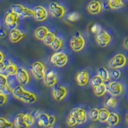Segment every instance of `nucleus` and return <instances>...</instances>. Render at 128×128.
Here are the masks:
<instances>
[{
	"label": "nucleus",
	"mask_w": 128,
	"mask_h": 128,
	"mask_svg": "<svg viewBox=\"0 0 128 128\" xmlns=\"http://www.w3.org/2000/svg\"><path fill=\"white\" fill-rule=\"evenodd\" d=\"M98 74L103 80L104 82H105V83H107L111 80L110 70H108L106 67H100L98 69Z\"/></svg>",
	"instance_id": "nucleus-29"
},
{
	"label": "nucleus",
	"mask_w": 128,
	"mask_h": 128,
	"mask_svg": "<svg viewBox=\"0 0 128 128\" xmlns=\"http://www.w3.org/2000/svg\"><path fill=\"white\" fill-rule=\"evenodd\" d=\"M24 113H19L15 116L14 120V125L16 128H28L24 119Z\"/></svg>",
	"instance_id": "nucleus-26"
},
{
	"label": "nucleus",
	"mask_w": 128,
	"mask_h": 128,
	"mask_svg": "<svg viewBox=\"0 0 128 128\" xmlns=\"http://www.w3.org/2000/svg\"><path fill=\"white\" fill-rule=\"evenodd\" d=\"M96 43L101 48H106L112 43L114 40V36L109 30L102 28L99 34L94 35Z\"/></svg>",
	"instance_id": "nucleus-7"
},
{
	"label": "nucleus",
	"mask_w": 128,
	"mask_h": 128,
	"mask_svg": "<svg viewBox=\"0 0 128 128\" xmlns=\"http://www.w3.org/2000/svg\"><path fill=\"white\" fill-rule=\"evenodd\" d=\"M106 6L112 10H119L126 6L124 0H106Z\"/></svg>",
	"instance_id": "nucleus-20"
},
{
	"label": "nucleus",
	"mask_w": 128,
	"mask_h": 128,
	"mask_svg": "<svg viewBox=\"0 0 128 128\" xmlns=\"http://www.w3.org/2000/svg\"><path fill=\"white\" fill-rule=\"evenodd\" d=\"M48 70L46 64L40 60L34 62L32 63L30 67V71L36 80H42Z\"/></svg>",
	"instance_id": "nucleus-10"
},
{
	"label": "nucleus",
	"mask_w": 128,
	"mask_h": 128,
	"mask_svg": "<svg viewBox=\"0 0 128 128\" xmlns=\"http://www.w3.org/2000/svg\"><path fill=\"white\" fill-rule=\"evenodd\" d=\"M1 27H2V26H1V25H0V28H1Z\"/></svg>",
	"instance_id": "nucleus-47"
},
{
	"label": "nucleus",
	"mask_w": 128,
	"mask_h": 128,
	"mask_svg": "<svg viewBox=\"0 0 128 128\" xmlns=\"http://www.w3.org/2000/svg\"><path fill=\"white\" fill-rule=\"evenodd\" d=\"M88 113L85 108L82 106L74 107L69 112V115L73 116L76 118L78 122V125H83L86 123L88 118Z\"/></svg>",
	"instance_id": "nucleus-11"
},
{
	"label": "nucleus",
	"mask_w": 128,
	"mask_h": 128,
	"mask_svg": "<svg viewBox=\"0 0 128 128\" xmlns=\"http://www.w3.org/2000/svg\"><path fill=\"white\" fill-rule=\"evenodd\" d=\"M57 34H56L54 32L50 30V32H48V34L46 35L44 38L43 39L42 42L47 46H50L51 45L52 42L54 41L55 39L56 36Z\"/></svg>",
	"instance_id": "nucleus-31"
},
{
	"label": "nucleus",
	"mask_w": 128,
	"mask_h": 128,
	"mask_svg": "<svg viewBox=\"0 0 128 128\" xmlns=\"http://www.w3.org/2000/svg\"><path fill=\"white\" fill-rule=\"evenodd\" d=\"M103 128H112V126H106Z\"/></svg>",
	"instance_id": "nucleus-45"
},
{
	"label": "nucleus",
	"mask_w": 128,
	"mask_h": 128,
	"mask_svg": "<svg viewBox=\"0 0 128 128\" xmlns=\"http://www.w3.org/2000/svg\"><path fill=\"white\" fill-rule=\"evenodd\" d=\"M48 8L43 4H38L34 7V18L37 22H44L50 16Z\"/></svg>",
	"instance_id": "nucleus-13"
},
{
	"label": "nucleus",
	"mask_w": 128,
	"mask_h": 128,
	"mask_svg": "<svg viewBox=\"0 0 128 128\" xmlns=\"http://www.w3.org/2000/svg\"><path fill=\"white\" fill-rule=\"evenodd\" d=\"M96 128L94 126H92L90 127V128Z\"/></svg>",
	"instance_id": "nucleus-46"
},
{
	"label": "nucleus",
	"mask_w": 128,
	"mask_h": 128,
	"mask_svg": "<svg viewBox=\"0 0 128 128\" xmlns=\"http://www.w3.org/2000/svg\"><path fill=\"white\" fill-rule=\"evenodd\" d=\"M118 103H119V99L118 97L110 96L104 100V107L108 109H115L118 106Z\"/></svg>",
	"instance_id": "nucleus-24"
},
{
	"label": "nucleus",
	"mask_w": 128,
	"mask_h": 128,
	"mask_svg": "<svg viewBox=\"0 0 128 128\" xmlns=\"http://www.w3.org/2000/svg\"><path fill=\"white\" fill-rule=\"evenodd\" d=\"M10 10L17 15L20 19L34 18V8L26 6L23 4L16 3L13 4Z\"/></svg>",
	"instance_id": "nucleus-5"
},
{
	"label": "nucleus",
	"mask_w": 128,
	"mask_h": 128,
	"mask_svg": "<svg viewBox=\"0 0 128 128\" xmlns=\"http://www.w3.org/2000/svg\"><path fill=\"white\" fill-rule=\"evenodd\" d=\"M102 26L101 24L99 23H94L90 27V31L92 32V34L96 35V34H99V32L102 30Z\"/></svg>",
	"instance_id": "nucleus-38"
},
{
	"label": "nucleus",
	"mask_w": 128,
	"mask_h": 128,
	"mask_svg": "<svg viewBox=\"0 0 128 128\" xmlns=\"http://www.w3.org/2000/svg\"><path fill=\"white\" fill-rule=\"evenodd\" d=\"M11 93L16 99L26 104H34L39 99V95L35 90L26 89L21 84L15 86Z\"/></svg>",
	"instance_id": "nucleus-1"
},
{
	"label": "nucleus",
	"mask_w": 128,
	"mask_h": 128,
	"mask_svg": "<svg viewBox=\"0 0 128 128\" xmlns=\"http://www.w3.org/2000/svg\"><path fill=\"white\" fill-rule=\"evenodd\" d=\"M68 93H69V88L66 84H56L54 87H52V98L54 100L58 102L64 100L66 99L68 96Z\"/></svg>",
	"instance_id": "nucleus-12"
},
{
	"label": "nucleus",
	"mask_w": 128,
	"mask_h": 128,
	"mask_svg": "<svg viewBox=\"0 0 128 128\" xmlns=\"http://www.w3.org/2000/svg\"><path fill=\"white\" fill-rule=\"evenodd\" d=\"M99 109L98 108H94L90 110L88 113V118L92 121L96 122L98 121V115H99Z\"/></svg>",
	"instance_id": "nucleus-34"
},
{
	"label": "nucleus",
	"mask_w": 128,
	"mask_h": 128,
	"mask_svg": "<svg viewBox=\"0 0 128 128\" xmlns=\"http://www.w3.org/2000/svg\"><path fill=\"white\" fill-rule=\"evenodd\" d=\"M88 38L84 33L77 31L71 36L69 40V46L71 50L75 52L84 51L88 46Z\"/></svg>",
	"instance_id": "nucleus-2"
},
{
	"label": "nucleus",
	"mask_w": 128,
	"mask_h": 128,
	"mask_svg": "<svg viewBox=\"0 0 128 128\" xmlns=\"http://www.w3.org/2000/svg\"><path fill=\"white\" fill-rule=\"evenodd\" d=\"M57 128V127L54 126L53 125V126H50V127H49V128Z\"/></svg>",
	"instance_id": "nucleus-44"
},
{
	"label": "nucleus",
	"mask_w": 128,
	"mask_h": 128,
	"mask_svg": "<svg viewBox=\"0 0 128 128\" xmlns=\"http://www.w3.org/2000/svg\"><path fill=\"white\" fill-rule=\"evenodd\" d=\"M51 30L45 25H41L38 26L34 31V36L38 40L42 41L46 35L48 34Z\"/></svg>",
	"instance_id": "nucleus-22"
},
{
	"label": "nucleus",
	"mask_w": 128,
	"mask_h": 128,
	"mask_svg": "<svg viewBox=\"0 0 128 128\" xmlns=\"http://www.w3.org/2000/svg\"><path fill=\"white\" fill-rule=\"evenodd\" d=\"M128 58L123 52H118L114 54L109 60L108 66L110 69H120L128 65Z\"/></svg>",
	"instance_id": "nucleus-6"
},
{
	"label": "nucleus",
	"mask_w": 128,
	"mask_h": 128,
	"mask_svg": "<svg viewBox=\"0 0 128 128\" xmlns=\"http://www.w3.org/2000/svg\"><path fill=\"white\" fill-rule=\"evenodd\" d=\"M66 122H67V126L68 127H70V128H72V127L76 126L78 125V122L76 118H74L73 116L69 115H68V117H67Z\"/></svg>",
	"instance_id": "nucleus-39"
},
{
	"label": "nucleus",
	"mask_w": 128,
	"mask_h": 128,
	"mask_svg": "<svg viewBox=\"0 0 128 128\" xmlns=\"http://www.w3.org/2000/svg\"><path fill=\"white\" fill-rule=\"evenodd\" d=\"M24 119L25 123H26V126H28V128H31L36 122V115H33L31 112L24 113Z\"/></svg>",
	"instance_id": "nucleus-30"
},
{
	"label": "nucleus",
	"mask_w": 128,
	"mask_h": 128,
	"mask_svg": "<svg viewBox=\"0 0 128 128\" xmlns=\"http://www.w3.org/2000/svg\"><path fill=\"white\" fill-rule=\"evenodd\" d=\"M110 114V112L108 108L106 107L100 108L99 111V115H98V121L100 123H106L107 122Z\"/></svg>",
	"instance_id": "nucleus-28"
},
{
	"label": "nucleus",
	"mask_w": 128,
	"mask_h": 128,
	"mask_svg": "<svg viewBox=\"0 0 128 128\" xmlns=\"http://www.w3.org/2000/svg\"><path fill=\"white\" fill-rule=\"evenodd\" d=\"M69 57L66 51L62 50L56 51L50 56V62L52 67L56 68H62L66 66L68 63Z\"/></svg>",
	"instance_id": "nucleus-4"
},
{
	"label": "nucleus",
	"mask_w": 128,
	"mask_h": 128,
	"mask_svg": "<svg viewBox=\"0 0 128 128\" xmlns=\"http://www.w3.org/2000/svg\"><path fill=\"white\" fill-rule=\"evenodd\" d=\"M67 20L70 22H76L81 18V15L78 12H72L68 13L66 16Z\"/></svg>",
	"instance_id": "nucleus-35"
},
{
	"label": "nucleus",
	"mask_w": 128,
	"mask_h": 128,
	"mask_svg": "<svg viewBox=\"0 0 128 128\" xmlns=\"http://www.w3.org/2000/svg\"></svg>",
	"instance_id": "nucleus-48"
},
{
	"label": "nucleus",
	"mask_w": 128,
	"mask_h": 128,
	"mask_svg": "<svg viewBox=\"0 0 128 128\" xmlns=\"http://www.w3.org/2000/svg\"><path fill=\"white\" fill-rule=\"evenodd\" d=\"M14 126V122L8 120L5 117L0 116V128H12Z\"/></svg>",
	"instance_id": "nucleus-32"
},
{
	"label": "nucleus",
	"mask_w": 128,
	"mask_h": 128,
	"mask_svg": "<svg viewBox=\"0 0 128 128\" xmlns=\"http://www.w3.org/2000/svg\"><path fill=\"white\" fill-rule=\"evenodd\" d=\"M122 76V71L120 69H112L110 70L111 79L114 80H118Z\"/></svg>",
	"instance_id": "nucleus-37"
},
{
	"label": "nucleus",
	"mask_w": 128,
	"mask_h": 128,
	"mask_svg": "<svg viewBox=\"0 0 128 128\" xmlns=\"http://www.w3.org/2000/svg\"><path fill=\"white\" fill-rule=\"evenodd\" d=\"M126 122L128 123V114H127L126 116Z\"/></svg>",
	"instance_id": "nucleus-43"
},
{
	"label": "nucleus",
	"mask_w": 128,
	"mask_h": 128,
	"mask_svg": "<svg viewBox=\"0 0 128 128\" xmlns=\"http://www.w3.org/2000/svg\"><path fill=\"white\" fill-rule=\"evenodd\" d=\"M65 44H66V41L62 35H61L60 34H58L56 36L55 39L50 46V48L53 51H58L63 50V48L65 46Z\"/></svg>",
	"instance_id": "nucleus-21"
},
{
	"label": "nucleus",
	"mask_w": 128,
	"mask_h": 128,
	"mask_svg": "<svg viewBox=\"0 0 128 128\" xmlns=\"http://www.w3.org/2000/svg\"><path fill=\"white\" fill-rule=\"evenodd\" d=\"M8 100V94L6 92H3L0 89V106H3L7 103Z\"/></svg>",
	"instance_id": "nucleus-36"
},
{
	"label": "nucleus",
	"mask_w": 128,
	"mask_h": 128,
	"mask_svg": "<svg viewBox=\"0 0 128 128\" xmlns=\"http://www.w3.org/2000/svg\"><path fill=\"white\" fill-rule=\"evenodd\" d=\"M120 122V115L115 112H110L106 123L112 127L116 126Z\"/></svg>",
	"instance_id": "nucleus-25"
},
{
	"label": "nucleus",
	"mask_w": 128,
	"mask_h": 128,
	"mask_svg": "<svg viewBox=\"0 0 128 128\" xmlns=\"http://www.w3.org/2000/svg\"><path fill=\"white\" fill-rule=\"evenodd\" d=\"M18 67L15 62L9 60L7 65L4 68L3 74L7 76H15L18 70Z\"/></svg>",
	"instance_id": "nucleus-23"
},
{
	"label": "nucleus",
	"mask_w": 128,
	"mask_h": 128,
	"mask_svg": "<svg viewBox=\"0 0 128 128\" xmlns=\"http://www.w3.org/2000/svg\"><path fill=\"white\" fill-rule=\"evenodd\" d=\"M86 9L90 14L97 16L103 12L104 4L101 0H90L86 5Z\"/></svg>",
	"instance_id": "nucleus-14"
},
{
	"label": "nucleus",
	"mask_w": 128,
	"mask_h": 128,
	"mask_svg": "<svg viewBox=\"0 0 128 128\" xmlns=\"http://www.w3.org/2000/svg\"><path fill=\"white\" fill-rule=\"evenodd\" d=\"M124 47L126 48V49L128 50V38H127V39H126L125 40H124Z\"/></svg>",
	"instance_id": "nucleus-42"
},
{
	"label": "nucleus",
	"mask_w": 128,
	"mask_h": 128,
	"mask_svg": "<svg viewBox=\"0 0 128 128\" xmlns=\"http://www.w3.org/2000/svg\"><path fill=\"white\" fill-rule=\"evenodd\" d=\"M8 28L5 27H1L0 28V38H3L8 35V33L7 30Z\"/></svg>",
	"instance_id": "nucleus-40"
},
{
	"label": "nucleus",
	"mask_w": 128,
	"mask_h": 128,
	"mask_svg": "<svg viewBox=\"0 0 128 128\" xmlns=\"http://www.w3.org/2000/svg\"><path fill=\"white\" fill-rule=\"evenodd\" d=\"M4 60H5V54L2 50H0V62L4 61Z\"/></svg>",
	"instance_id": "nucleus-41"
},
{
	"label": "nucleus",
	"mask_w": 128,
	"mask_h": 128,
	"mask_svg": "<svg viewBox=\"0 0 128 128\" xmlns=\"http://www.w3.org/2000/svg\"><path fill=\"white\" fill-rule=\"evenodd\" d=\"M26 36V33L18 28L10 30L8 33V38L10 42L16 44L22 40Z\"/></svg>",
	"instance_id": "nucleus-18"
},
{
	"label": "nucleus",
	"mask_w": 128,
	"mask_h": 128,
	"mask_svg": "<svg viewBox=\"0 0 128 128\" xmlns=\"http://www.w3.org/2000/svg\"><path fill=\"white\" fill-rule=\"evenodd\" d=\"M60 78L56 71L52 69L48 70L42 79L43 83L48 87H54L59 82Z\"/></svg>",
	"instance_id": "nucleus-15"
},
{
	"label": "nucleus",
	"mask_w": 128,
	"mask_h": 128,
	"mask_svg": "<svg viewBox=\"0 0 128 128\" xmlns=\"http://www.w3.org/2000/svg\"><path fill=\"white\" fill-rule=\"evenodd\" d=\"M92 77V72L90 69L84 68L77 72L74 77V80L78 86L84 87L90 84V80Z\"/></svg>",
	"instance_id": "nucleus-8"
},
{
	"label": "nucleus",
	"mask_w": 128,
	"mask_h": 128,
	"mask_svg": "<svg viewBox=\"0 0 128 128\" xmlns=\"http://www.w3.org/2000/svg\"><path fill=\"white\" fill-rule=\"evenodd\" d=\"M108 93L110 96L118 97L124 93L126 90L125 84L117 80H113L106 83Z\"/></svg>",
	"instance_id": "nucleus-9"
},
{
	"label": "nucleus",
	"mask_w": 128,
	"mask_h": 128,
	"mask_svg": "<svg viewBox=\"0 0 128 128\" xmlns=\"http://www.w3.org/2000/svg\"><path fill=\"white\" fill-rule=\"evenodd\" d=\"M20 18L10 10L6 13L4 18V24L8 29L12 30L18 28Z\"/></svg>",
	"instance_id": "nucleus-17"
},
{
	"label": "nucleus",
	"mask_w": 128,
	"mask_h": 128,
	"mask_svg": "<svg viewBox=\"0 0 128 128\" xmlns=\"http://www.w3.org/2000/svg\"><path fill=\"white\" fill-rule=\"evenodd\" d=\"M50 14L56 19H61L68 14V8L64 3L60 2H51L48 4Z\"/></svg>",
	"instance_id": "nucleus-3"
},
{
	"label": "nucleus",
	"mask_w": 128,
	"mask_h": 128,
	"mask_svg": "<svg viewBox=\"0 0 128 128\" xmlns=\"http://www.w3.org/2000/svg\"><path fill=\"white\" fill-rule=\"evenodd\" d=\"M102 83H104V81L100 76H99V74H97L94 76H92V77L91 78V80H90V84L92 87L96 86H98L99 84H102Z\"/></svg>",
	"instance_id": "nucleus-33"
},
{
	"label": "nucleus",
	"mask_w": 128,
	"mask_h": 128,
	"mask_svg": "<svg viewBox=\"0 0 128 128\" xmlns=\"http://www.w3.org/2000/svg\"><path fill=\"white\" fill-rule=\"evenodd\" d=\"M92 88H93L94 94L97 97H102V96H104L106 92H108L107 85H106V83L105 82Z\"/></svg>",
	"instance_id": "nucleus-27"
},
{
	"label": "nucleus",
	"mask_w": 128,
	"mask_h": 128,
	"mask_svg": "<svg viewBox=\"0 0 128 128\" xmlns=\"http://www.w3.org/2000/svg\"><path fill=\"white\" fill-rule=\"evenodd\" d=\"M15 78L19 84H21L22 86H26L30 82L32 75L26 68L23 67H19Z\"/></svg>",
	"instance_id": "nucleus-16"
},
{
	"label": "nucleus",
	"mask_w": 128,
	"mask_h": 128,
	"mask_svg": "<svg viewBox=\"0 0 128 128\" xmlns=\"http://www.w3.org/2000/svg\"><path fill=\"white\" fill-rule=\"evenodd\" d=\"M50 115L46 112H39L36 114L37 124L42 128H49L50 127Z\"/></svg>",
	"instance_id": "nucleus-19"
}]
</instances>
